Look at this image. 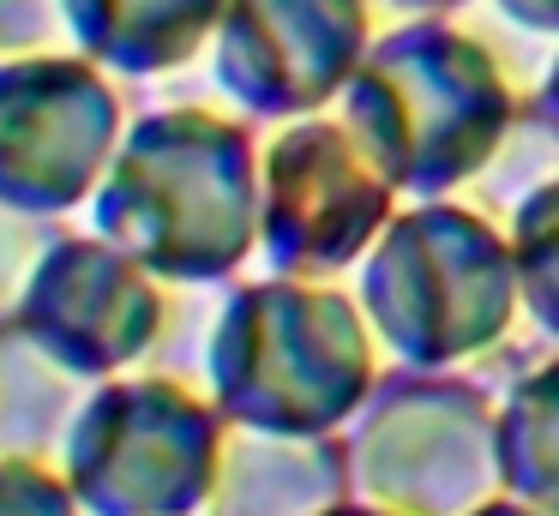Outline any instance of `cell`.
Instances as JSON below:
<instances>
[{
	"mask_svg": "<svg viewBox=\"0 0 559 516\" xmlns=\"http://www.w3.org/2000/svg\"><path fill=\"white\" fill-rule=\"evenodd\" d=\"M85 55L73 0H0V67Z\"/></svg>",
	"mask_w": 559,
	"mask_h": 516,
	"instance_id": "cell-8",
	"label": "cell"
},
{
	"mask_svg": "<svg viewBox=\"0 0 559 516\" xmlns=\"http://www.w3.org/2000/svg\"><path fill=\"white\" fill-rule=\"evenodd\" d=\"M0 516H85L73 480L49 456H0Z\"/></svg>",
	"mask_w": 559,
	"mask_h": 516,
	"instance_id": "cell-9",
	"label": "cell"
},
{
	"mask_svg": "<svg viewBox=\"0 0 559 516\" xmlns=\"http://www.w3.org/2000/svg\"><path fill=\"white\" fill-rule=\"evenodd\" d=\"M55 240H61L55 216L0 199V331L19 324V312H25L31 288H37V271L49 264Z\"/></svg>",
	"mask_w": 559,
	"mask_h": 516,
	"instance_id": "cell-7",
	"label": "cell"
},
{
	"mask_svg": "<svg viewBox=\"0 0 559 516\" xmlns=\"http://www.w3.org/2000/svg\"><path fill=\"white\" fill-rule=\"evenodd\" d=\"M163 324V295L151 271L103 235H61L37 271L19 331L43 343L79 379H115L133 367Z\"/></svg>",
	"mask_w": 559,
	"mask_h": 516,
	"instance_id": "cell-4",
	"label": "cell"
},
{
	"mask_svg": "<svg viewBox=\"0 0 559 516\" xmlns=\"http://www.w3.org/2000/svg\"><path fill=\"white\" fill-rule=\"evenodd\" d=\"M91 379L31 343L19 324L0 331V456H49L61 463Z\"/></svg>",
	"mask_w": 559,
	"mask_h": 516,
	"instance_id": "cell-5",
	"label": "cell"
},
{
	"mask_svg": "<svg viewBox=\"0 0 559 516\" xmlns=\"http://www.w3.org/2000/svg\"><path fill=\"white\" fill-rule=\"evenodd\" d=\"M91 223L145 271L199 276L229 264L247 240V168L235 132L193 115L133 127L91 192Z\"/></svg>",
	"mask_w": 559,
	"mask_h": 516,
	"instance_id": "cell-1",
	"label": "cell"
},
{
	"mask_svg": "<svg viewBox=\"0 0 559 516\" xmlns=\"http://www.w3.org/2000/svg\"><path fill=\"white\" fill-rule=\"evenodd\" d=\"M61 468L91 516H175L211 492V420L169 384L109 379L79 408Z\"/></svg>",
	"mask_w": 559,
	"mask_h": 516,
	"instance_id": "cell-2",
	"label": "cell"
},
{
	"mask_svg": "<svg viewBox=\"0 0 559 516\" xmlns=\"http://www.w3.org/2000/svg\"><path fill=\"white\" fill-rule=\"evenodd\" d=\"M217 0H73L79 43L97 67L157 72L205 36Z\"/></svg>",
	"mask_w": 559,
	"mask_h": 516,
	"instance_id": "cell-6",
	"label": "cell"
},
{
	"mask_svg": "<svg viewBox=\"0 0 559 516\" xmlns=\"http://www.w3.org/2000/svg\"><path fill=\"white\" fill-rule=\"evenodd\" d=\"M121 139V96L91 55L0 67V199L67 216L91 204Z\"/></svg>",
	"mask_w": 559,
	"mask_h": 516,
	"instance_id": "cell-3",
	"label": "cell"
}]
</instances>
